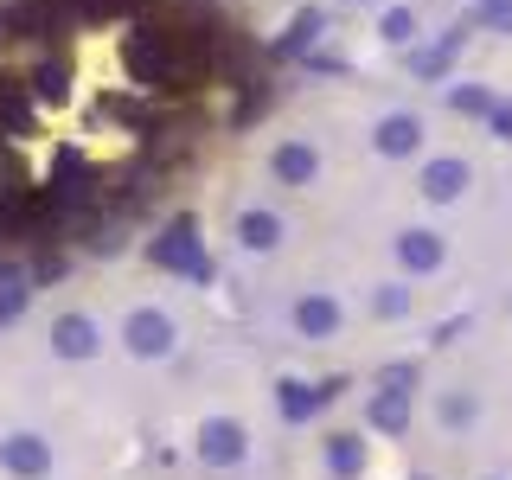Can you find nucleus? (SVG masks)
Here are the masks:
<instances>
[{"label":"nucleus","instance_id":"f03ea898","mask_svg":"<svg viewBox=\"0 0 512 480\" xmlns=\"http://www.w3.org/2000/svg\"><path fill=\"white\" fill-rule=\"evenodd\" d=\"M244 455H250L244 423H231V416H212V423H199V461H212V468H237Z\"/></svg>","mask_w":512,"mask_h":480},{"label":"nucleus","instance_id":"f257e3e1","mask_svg":"<svg viewBox=\"0 0 512 480\" xmlns=\"http://www.w3.org/2000/svg\"><path fill=\"white\" fill-rule=\"evenodd\" d=\"M154 263H167V269H186L192 282H205V276H212V263H205V250H199V231H192V218L167 224V237L154 244Z\"/></svg>","mask_w":512,"mask_h":480},{"label":"nucleus","instance_id":"39448f33","mask_svg":"<svg viewBox=\"0 0 512 480\" xmlns=\"http://www.w3.org/2000/svg\"><path fill=\"white\" fill-rule=\"evenodd\" d=\"M0 468H7L13 480H39L45 468H52V448H45L39 436H13V442H0Z\"/></svg>","mask_w":512,"mask_h":480},{"label":"nucleus","instance_id":"0eeeda50","mask_svg":"<svg viewBox=\"0 0 512 480\" xmlns=\"http://www.w3.org/2000/svg\"><path fill=\"white\" fill-rule=\"evenodd\" d=\"M295 327L308 333V340H327V333H340V301H327V295H308L295 308Z\"/></svg>","mask_w":512,"mask_h":480},{"label":"nucleus","instance_id":"7ed1b4c3","mask_svg":"<svg viewBox=\"0 0 512 480\" xmlns=\"http://www.w3.org/2000/svg\"><path fill=\"white\" fill-rule=\"evenodd\" d=\"M340 391H346L340 378H327V384H301V378H288L282 391H276V404H282V416H288V423H308V416H314L320 404H333Z\"/></svg>","mask_w":512,"mask_h":480},{"label":"nucleus","instance_id":"9b49d317","mask_svg":"<svg viewBox=\"0 0 512 480\" xmlns=\"http://www.w3.org/2000/svg\"><path fill=\"white\" fill-rule=\"evenodd\" d=\"M397 250H404V269H436V263H442V244H436L429 231H410Z\"/></svg>","mask_w":512,"mask_h":480},{"label":"nucleus","instance_id":"1a4fd4ad","mask_svg":"<svg viewBox=\"0 0 512 480\" xmlns=\"http://www.w3.org/2000/svg\"><path fill=\"white\" fill-rule=\"evenodd\" d=\"M26 295H32V276H26V269H7V263H0V327H7V320H20Z\"/></svg>","mask_w":512,"mask_h":480},{"label":"nucleus","instance_id":"a211bd4d","mask_svg":"<svg viewBox=\"0 0 512 480\" xmlns=\"http://www.w3.org/2000/svg\"><path fill=\"white\" fill-rule=\"evenodd\" d=\"M384 384H397V391H404V384H416V365H391V372H384Z\"/></svg>","mask_w":512,"mask_h":480},{"label":"nucleus","instance_id":"6e6552de","mask_svg":"<svg viewBox=\"0 0 512 480\" xmlns=\"http://www.w3.org/2000/svg\"><path fill=\"white\" fill-rule=\"evenodd\" d=\"M372 429H391V436L410 429V397L397 391V384H384V391L372 397Z\"/></svg>","mask_w":512,"mask_h":480},{"label":"nucleus","instance_id":"423d86ee","mask_svg":"<svg viewBox=\"0 0 512 480\" xmlns=\"http://www.w3.org/2000/svg\"><path fill=\"white\" fill-rule=\"evenodd\" d=\"M52 346H58V359H90V352H96V327L84 314H64L52 327Z\"/></svg>","mask_w":512,"mask_h":480},{"label":"nucleus","instance_id":"f8f14e48","mask_svg":"<svg viewBox=\"0 0 512 480\" xmlns=\"http://www.w3.org/2000/svg\"><path fill=\"white\" fill-rule=\"evenodd\" d=\"M276 237H282V224L269 218V212H250V218H244V244H256V250H269V244H276Z\"/></svg>","mask_w":512,"mask_h":480},{"label":"nucleus","instance_id":"20e7f679","mask_svg":"<svg viewBox=\"0 0 512 480\" xmlns=\"http://www.w3.org/2000/svg\"><path fill=\"white\" fill-rule=\"evenodd\" d=\"M167 346H173V320L160 314V308L128 314V352H141V359H160Z\"/></svg>","mask_w":512,"mask_h":480},{"label":"nucleus","instance_id":"9d476101","mask_svg":"<svg viewBox=\"0 0 512 480\" xmlns=\"http://www.w3.org/2000/svg\"><path fill=\"white\" fill-rule=\"evenodd\" d=\"M327 468L352 480V474L365 468V442H359V436H327Z\"/></svg>","mask_w":512,"mask_h":480},{"label":"nucleus","instance_id":"2eb2a0df","mask_svg":"<svg viewBox=\"0 0 512 480\" xmlns=\"http://www.w3.org/2000/svg\"><path fill=\"white\" fill-rule=\"evenodd\" d=\"M455 186H461V167H429V192H436V199H448Z\"/></svg>","mask_w":512,"mask_h":480},{"label":"nucleus","instance_id":"f3484780","mask_svg":"<svg viewBox=\"0 0 512 480\" xmlns=\"http://www.w3.org/2000/svg\"><path fill=\"white\" fill-rule=\"evenodd\" d=\"M410 135H416L410 122H391V128H384V148H410Z\"/></svg>","mask_w":512,"mask_h":480},{"label":"nucleus","instance_id":"6ab92c4d","mask_svg":"<svg viewBox=\"0 0 512 480\" xmlns=\"http://www.w3.org/2000/svg\"><path fill=\"white\" fill-rule=\"evenodd\" d=\"M416 480H423V474H416Z\"/></svg>","mask_w":512,"mask_h":480},{"label":"nucleus","instance_id":"ddd939ff","mask_svg":"<svg viewBox=\"0 0 512 480\" xmlns=\"http://www.w3.org/2000/svg\"><path fill=\"white\" fill-rule=\"evenodd\" d=\"M276 173H282V180H308V173H314V154L308 148H282L276 154Z\"/></svg>","mask_w":512,"mask_h":480},{"label":"nucleus","instance_id":"4468645a","mask_svg":"<svg viewBox=\"0 0 512 480\" xmlns=\"http://www.w3.org/2000/svg\"><path fill=\"white\" fill-rule=\"evenodd\" d=\"M442 423H455V429H461V423H474V397H468V391L442 397Z\"/></svg>","mask_w":512,"mask_h":480},{"label":"nucleus","instance_id":"dca6fc26","mask_svg":"<svg viewBox=\"0 0 512 480\" xmlns=\"http://www.w3.org/2000/svg\"><path fill=\"white\" fill-rule=\"evenodd\" d=\"M372 308H378V314H404V308H410V288H378Z\"/></svg>","mask_w":512,"mask_h":480}]
</instances>
